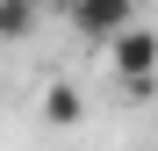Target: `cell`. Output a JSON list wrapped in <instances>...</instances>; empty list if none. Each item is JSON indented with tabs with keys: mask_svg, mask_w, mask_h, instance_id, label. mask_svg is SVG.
<instances>
[{
	"mask_svg": "<svg viewBox=\"0 0 158 151\" xmlns=\"http://www.w3.org/2000/svg\"><path fill=\"white\" fill-rule=\"evenodd\" d=\"M108 65L122 72L129 86H151V72H158V29H144V22H122V29L108 36Z\"/></svg>",
	"mask_w": 158,
	"mask_h": 151,
	"instance_id": "cell-1",
	"label": "cell"
},
{
	"mask_svg": "<svg viewBox=\"0 0 158 151\" xmlns=\"http://www.w3.org/2000/svg\"><path fill=\"white\" fill-rule=\"evenodd\" d=\"M65 22L86 43H108L122 22H137V0H65Z\"/></svg>",
	"mask_w": 158,
	"mask_h": 151,
	"instance_id": "cell-2",
	"label": "cell"
},
{
	"mask_svg": "<svg viewBox=\"0 0 158 151\" xmlns=\"http://www.w3.org/2000/svg\"><path fill=\"white\" fill-rule=\"evenodd\" d=\"M43 122H58V130L79 122V86H72V79H50V86H43Z\"/></svg>",
	"mask_w": 158,
	"mask_h": 151,
	"instance_id": "cell-3",
	"label": "cell"
},
{
	"mask_svg": "<svg viewBox=\"0 0 158 151\" xmlns=\"http://www.w3.org/2000/svg\"><path fill=\"white\" fill-rule=\"evenodd\" d=\"M36 15H43L36 0H0V43H22V36L36 29Z\"/></svg>",
	"mask_w": 158,
	"mask_h": 151,
	"instance_id": "cell-4",
	"label": "cell"
},
{
	"mask_svg": "<svg viewBox=\"0 0 158 151\" xmlns=\"http://www.w3.org/2000/svg\"><path fill=\"white\" fill-rule=\"evenodd\" d=\"M36 7H43V0H36Z\"/></svg>",
	"mask_w": 158,
	"mask_h": 151,
	"instance_id": "cell-5",
	"label": "cell"
}]
</instances>
